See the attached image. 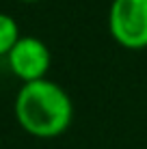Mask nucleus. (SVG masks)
I'll use <instances>...</instances> for the list:
<instances>
[{"instance_id":"f257e3e1","label":"nucleus","mask_w":147,"mask_h":149,"mask_svg":"<svg viewBox=\"0 0 147 149\" xmlns=\"http://www.w3.org/2000/svg\"><path fill=\"white\" fill-rule=\"evenodd\" d=\"M13 115L17 125L33 138H59L74 121V102L59 82L43 78L26 82L13 100Z\"/></svg>"},{"instance_id":"f03ea898","label":"nucleus","mask_w":147,"mask_h":149,"mask_svg":"<svg viewBox=\"0 0 147 149\" xmlns=\"http://www.w3.org/2000/svg\"><path fill=\"white\" fill-rule=\"evenodd\" d=\"M106 24L119 48L130 52L147 48V0H113Z\"/></svg>"},{"instance_id":"7ed1b4c3","label":"nucleus","mask_w":147,"mask_h":149,"mask_svg":"<svg viewBox=\"0 0 147 149\" xmlns=\"http://www.w3.org/2000/svg\"><path fill=\"white\" fill-rule=\"evenodd\" d=\"M7 65L15 78L22 84H26V82L48 78L52 54L45 41L35 35H22L20 41L13 45V50L7 54Z\"/></svg>"},{"instance_id":"20e7f679","label":"nucleus","mask_w":147,"mask_h":149,"mask_svg":"<svg viewBox=\"0 0 147 149\" xmlns=\"http://www.w3.org/2000/svg\"><path fill=\"white\" fill-rule=\"evenodd\" d=\"M22 33H20L17 22L11 17V15L0 11V56L7 58V54L13 50V45L20 41Z\"/></svg>"},{"instance_id":"39448f33","label":"nucleus","mask_w":147,"mask_h":149,"mask_svg":"<svg viewBox=\"0 0 147 149\" xmlns=\"http://www.w3.org/2000/svg\"><path fill=\"white\" fill-rule=\"evenodd\" d=\"M17 2H24V4H35V2H41V0H17Z\"/></svg>"}]
</instances>
